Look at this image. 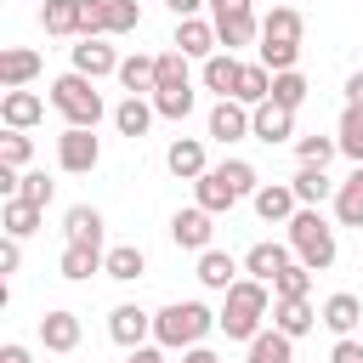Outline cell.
<instances>
[{
    "mask_svg": "<svg viewBox=\"0 0 363 363\" xmlns=\"http://www.w3.org/2000/svg\"><path fill=\"white\" fill-rule=\"evenodd\" d=\"M17 267H23V238H11V233H6V244H0V278H11Z\"/></svg>",
    "mask_w": 363,
    "mask_h": 363,
    "instance_id": "cell-47",
    "label": "cell"
},
{
    "mask_svg": "<svg viewBox=\"0 0 363 363\" xmlns=\"http://www.w3.org/2000/svg\"><path fill=\"white\" fill-rule=\"evenodd\" d=\"M34 74H40V51H28V45L0 51V85H6V91H23Z\"/></svg>",
    "mask_w": 363,
    "mask_h": 363,
    "instance_id": "cell-22",
    "label": "cell"
},
{
    "mask_svg": "<svg viewBox=\"0 0 363 363\" xmlns=\"http://www.w3.org/2000/svg\"><path fill=\"white\" fill-rule=\"evenodd\" d=\"M318 312H323V329H335V335H352V329L363 323V301H357L352 289H335Z\"/></svg>",
    "mask_w": 363,
    "mask_h": 363,
    "instance_id": "cell-20",
    "label": "cell"
},
{
    "mask_svg": "<svg viewBox=\"0 0 363 363\" xmlns=\"http://www.w3.org/2000/svg\"><path fill=\"white\" fill-rule=\"evenodd\" d=\"M210 136H216V142H244V136H250V108H244L238 96H221V102L210 108Z\"/></svg>",
    "mask_w": 363,
    "mask_h": 363,
    "instance_id": "cell-11",
    "label": "cell"
},
{
    "mask_svg": "<svg viewBox=\"0 0 363 363\" xmlns=\"http://www.w3.org/2000/svg\"><path fill=\"white\" fill-rule=\"evenodd\" d=\"M0 363H34V357H28V346H17V340H6V346H0Z\"/></svg>",
    "mask_w": 363,
    "mask_h": 363,
    "instance_id": "cell-50",
    "label": "cell"
},
{
    "mask_svg": "<svg viewBox=\"0 0 363 363\" xmlns=\"http://www.w3.org/2000/svg\"><path fill=\"white\" fill-rule=\"evenodd\" d=\"M295 295H312V267H306V261H289V267L272 278V301H295Z\"/></svg>",
    "mask_w": 363,
    "mask_h": 363,
    "instance_id": "cell-36",
    "label": "cell"
},
{
    "mask_svg": "<svg viewBox=\"0 0 363 363\" xmlns=\"http://www.w3.org/2000/svg\"><path fill=\"white\" fill-rule=\"evenodd\" d=\"M261 62H267L272 74H284V68L301 62V45H289V40H261Z\"/></svg>",
    "mask_w": 363,
    "mask_h": 363,
    "instance_id": "cell-44",
    "label": "cell"
},
{
    "mask_svg": "<svg viewBox=\"0 0 363 363\" xmlns=\"http://www.w3.org/2000/svg\"><path fill=\"white\" fill-rule=\"evenodd\" d=\"M96 159H102V142L91 136V125H68V130L57 136V164H62L68 176L96 170Z\"/></svg>",
    "mask_w": 363,
    "mask_h": 363,
    "instance_id": "cell-5",
    "label": "cell"
},
{
    "mask_svg": "<svg viewBox=\"0 0 363 363\" xmlns=\"http://www.w3.org/2000/svg\"><path fill=\"white\" fill-rule=\"evenodd\" d=\"M164 85H187V57L182 51H159V91Z\"/></svg>",
    "mask_w": 363,
    "mask_h": 363,
    "instance_id": "cell-46",
    "label": "cell"
},
{
    "mask_svg": "<svg viewBox=\"0 0 363 363\" xmlns=\"http://www.w3.org/2000/svg\"><path fill=\"white\" fill-rule=\"evenodd\" d=\"M182 363H221V357H216V352L199 340V346H187V352H182Z\"/></svg>",
    "mask_w": 363,
    "mask_h": 363,
    "instance_id": "cell-51",
    "label": "cell"
},
{
    "mask_svg": "<svg viewBox=\"0 0 363 363\" xmlns=\"http://www.w3.org/2000/svg\"><path fill=\"white\" fill-rule=\"evenodd\" d=\"M164 164H170V176H182V182H199L210 164H204V142L199 136H176L170 147H164Z\"/></svg>",
    "mask_w": 363,
    "mask_h": 363,
    "instance_id": "cell-16",
    "label": "cell"
},
{
    "mask_svg": "<svg viewBox=\"0 0 363 363\" xmlns=\"http://www.w3.org/2000/svg\"><path fill=\"white\" fill-rule=\"evenodd\" d=\"M102 261H108L102 244H62V278L68 284H85L91 272H102Z\"/></svg>",
    "mask_w": 363,
    "mask_h": 363,
    "instance_id": "cell-24",
    "label": "cell"
},
{
    "mask_svg": "<svg viewBox=\"0 0 363 363\" xmlns=\"http://www.w3.org/2000/svg\"><path fill=\"white\" fill-rule=\"evenodd\" d=\"M329 363H363V340H352V335H335V352H329Z\"/></svg>",
    "mask_w": 363,
    "mask_h": 363,
    "instance_id": "cell-48",
    "label": "cell"
},
{
    "mask_svg": "<svg viewBox=\"0 0 363 363\" xmlns=\"http://www.w3.org/2000/svg\"><path fill=\"white\" fill-rule=\"evenodd\" d=\"M176 51L182 57H216L221 51V34H216V23L210 17H176Z\"/></svg>",
    "mask_w": 363,
    "mask_h": 363,
    "instance_id": "cell-9",
    "label": "cell"
},
{
    "mask_svg": "<svg viewBox=\"0 0 363 363\" xmlns=\"http://www.w3.org/2000/svg\"><path fill=\"white\" fill-rule=\"evenodd\" d=\"M51 193H57V182L45 176V170H23V182H17V199H28V204H51Z\"/></svg>",
    "mask_w": 363,
    "mask_h": 363,
    "instance_id": "cell-42",
    "label": "cell"
},
{
    "mask_svg": "<svg viewBox=\"0 0 363 363\" xmlns=\"http://www.w3.org/2000/svg\"><path fill=\"white\" fill-rule=\"evenodd\" d=\"M51 108H57L68 125H91V130H96V119L108 113L91 74H62V79H51Z\"/></svg>",
    "mask_w": 363,
    "mask_h": 363,
    "instance_id": "cell-4",
    "label": "cell"
},
{
    "mask_svg": "<svg viewBox=\"0 0 363 363\" xmlns=\"http://www.w3.org/2000/svg\"><path fill=\"white\" fill-rule=\"evenodd\" d=\"M142 28V6L136 0H108V34H136Z\"/></svg>",
    "mask_w": 363,
    "mask_h": 363,
    "instance_id": "cell-43",
    "label": "cell"
},
{
    "mask_svg": "<svg viewBox=\"0 0 363 363\" xmlns=\"http://www.w3.org/2000/svg\"><path fill=\"white\" fill-rule=\"evenodd\" d=\"M233 187H238V199H255V187H261V176H255V164L250 159H227V164H216Z\"/></svg>",
    "mask_w": 363,
    "mask_h": 363,
    "instance_id": "cell-41",
    "label": "cell"
},
{
    "mask_svg": "<svg viewBox=\"0 0 363 363\" xmlns=\"http://www.w3.org/2000/svg\"><path fill=\"white\" fill-rule=\"evenodd\" d=\"M40 204H28V199H6L0 204V227L11 233V238H28V233H40Z\"/></svg>",
    "mask_w": 363,
    "mask_h": 363,
    "instance_id": "cell-33",
    "label": "cell"
},
{
    "mask_svg": "<svg viewBox=\"0 0 363 363\" xmlns=\"http://www.w3.org/2000/svg\"><path fill=\"white\" fill-rule=\"evenodd\" d=\"M62 233H68V244H102V210L96 204H74L62 216Z\"/></svg>",
    "mask_w": 363,
    "mask_h": 363,
    "instance_id": "cell-30",
    "label": "cell"
},
{
    "mask_svg": "<svg viewBox=\"0 0 363 363\" xmlns=\"http://www.w3.org/2000/svg\"><path fill=\"white\" fill-rule=\"evenodd\" d=\"M130 363H164V346H136Z\"/></svg>",
    "mask_w": 363,
    "mask_h": 363,
    "instance_id": "cell-52",
    "label": "cell"
},
{
    "mask_svg": "<svg viewBox=\"0 0 363 363\" xmlns=\"http://www.w3.org/2000/svg\"><path fill=\"white\" fill-rule=\"evenodd\" d=\"M28 159H34V142H28L23 130H6V136H0V164H17V170H23Z\"/></svg>",
    "mask_w": 363,
    "mask_h": 363,
    "instance_id": "cell-45",
    "label": "cell"
},
{
    "mask_svg": "<svg viewBox=\"0 0 363 363\" xmlns=\"http://www.w3.org/2000/svg\"><path fill=\"white\" fill-rule=\"evenodd\" d=\"M216 34H221L227 51H238V45H250V40L261 34V23H255V11H250V17H216Z\"/></svg>",
    "mask_w": 363,
    "mask_h": 363,
    "instance_id": "cell-37",
    "label": "cell"
},
{
    "mask_svg": "<svg viewBox=\"0 0 363 363\" xmlns=\"http://www.w3.org/2000/svg\"><path fill=\"white\" fill-rule=\"evenodd\" d=\"M210 329H216V312H210L204 301H170V306L153 312V340H159L164 352H187V346H199Z\"/></svg>",
    "mask_w": 363,
    "mask_h": 363,
    "instance_id": "cell-3",
    "label": "cell"
},
{
    "mask_svg": "<svg viewBox=\"0 0 363 363\" xmlns=\"http://www.w3.org/2000/svg\"><path fill=\"white\" fill-rule=\"evenodd\" d=\"M255 11V0H210V23L216 17H250Z\"/></svg>",
    "mask_w": 363,
    "mask_h": 363,
    "instance_id": "cell-49",
    "label": "cell"
},
{
    "mask_svg": "<svg viewBox=\"0 0 363 363\" xmlns=\"http://www.w3.org/2000/svg\"><path fill=\"white\" fill-rule=\"evenodd\" d=\"M244 363H295V340L284 335V329H261L255 340H250V357Z\"/></svg>",
    "mask_w": 363,
    "mask_h": 363,
    "instance_id": "cell-32",
    "label": "cell"
},
{
    "mask_svg": "<svg viewBox=\"0 0 363 363\" xmlns=\"http://www.w3.org/2000/svg\"><path fill=\"white\" fill-rule=\"evenodd\" d=\"M306 74L301 68H284V74H272V102H284V108H301L306 102Z\"/></svg>",
    "mask_w": 363,
    "mask_h": 363,
    "instance_id": "cell-38",
    "label": "cell"
},
{
    "mask_svg": "<svg viewBox=\"0 0 363 363\" xmlns=\"http://www.w3.org/2000/svg\"><path fill=\"white\" fill-rule=\"evenodd\" d=\"M289 187H295L301 204H323V199H335V182H329L323 164H301V170L289 176Z\"/></svg>",
    "mask_w": 363,
    "mask_h": 363,
    "instance_id": "cell-29",
    "label": "cell"
},
{
    "mask_svg": "<svg viewBox=\"0 0 363 363\" xmlns=\"http://www.w3.org/2000/svg\"><path fill=\"white\" fill-rule=\"evenodd\" d=\"M335 221L340 227H363V164H352V176L335 187Z\"/></svg>",
    "mask_w": 363,
    "mask_h": 363,
    "instance_id": "cell-26",
    "label": "cell"
},
{
    "mask_svg": "<svg viewBox=\"0 0 363 363\" xmlns=\"http://www.w3.org/2000/svg\"><path fill=\"white\" fill-rule=\"evenodd\" d=\"M199 284L227 295V289L238 284V261H233L227 250H216V244H210V250H199Z\"/></svg>",
    "mask_w": 363,
    "mask_h": 363,
    "instance_id": "cell-19",
    "label": "cell"
},
{
    "mask_svg": "<svg viewBox=\"0 0 363 363\" xmlns=\"http://www.w3.org/2000/svg\"><path fill=\"white\" fill-rule=\"evenodd\" d=\"M250 136L267 142V147H272V142H289V136H295V108H284V102H272V96L255 102V108H250Z\"/></svg>",
    "mask_w": 363,
    "mask_h": 363,
    "instance_id": "cell-6",
    "label": "cell"
},
{
    "mask_svg": "<svg viewBox=\"0 0 363 363\" xmlns=\"http://www.w3.org/2000/svg\"><path fill=\"white\" fill-rule=\"evenodd\" d=\"M119 51L108 45V34H91V40H79L74 45V74H91V79H102V74H119Z\"/></svg>",
    "mask_w": 363,
    "mask_h": 363,
    "instance_id": "cell-10",
    "label": "cell"
},
{
    "mask_svg": "<svg viewBox=\"0 0 363 363\" xmlns=\"http://www.w3.org/2000/svg\"><path fill=\"white\" fill-rule=\"evenodd\" d=\"M153 119H159V108H153L147 96H125V102L113 108V125H119V136H130V142H136V136H147V125H153Z\"/></svg>",
    "mask_w": 363,
    "mask_h": 363,
    "instance_id": "cell-27",
    "label": "cell"
},
{
    "mask_svg": "<svg viewBox=\"0 0 363 363\" xmlns=\"http://www.w3.org/2000/svg\"><path fill=\"white\" fill-rule=\"evenodd\" d=\"M164 6H170L176 17H199V6H204V0H164Z\"/></svg>",
    "mask_w": 363,
    "mask_h": 363,
    "instance_id": "cell-53",
    "label": "cell"
},
{
    "mask_svg": "<svg viewBox=\"0 0 363 363\" xmlns=\"http://www.w3.org/2000/svg\"><path fill=\"white\" fill-rule=\"evenodd\" d=\"M153 108H159V119H187V113H193V85H164V91H153Z\"/></svg>",
    "mask_w": 363,
    "mask_h": 363,
    "instance_id": "cell-39",
    "label": "cell"
},
{
    "mask_svg": "<svg viewBox=\"0 0 363 363\" xmlns=\"http://www.w3.org/2000/svg\"><path fill=\"white\" fill-rule=\"evenodd\" d=\"M238 74H244V62H238L233 51H216V57H204V68H199L204 91H216V96H233V91H238Z\"/></svg>",
    "mask_w": 363,
    "mask_h": 363,
    "instance_id": "cell-17",
    "label": "cell"
},
{
    "mask_svg": "<svg viewBox=\"0 0 363 363\" xmlns=\"http://www.w3.org/2000/svg\"><path fill=\"white\" fill-rule=\"evenodd\" d=\"M301 34H306V17H301L295 6H272V11L261 17V40H289V45H301Z\"/></svg>",
    "mask_w": 363,
    "mask_h": 363,
    "instance_id": "cell-28",
    "label": "cell"
},
{
    "mask_svg": "<svg viewBox=\"0 0 363 363\" xmlns=\"http://www.w3.org/2000/svg\"><path fill=\"white\" fill-rule=\"evenodd\" d=\"M272 312V284H261V278H238L227 295H221V312H216V329L227 335V340H255L261 335V318Z\"/></svg>",
    "mask_w": 363,
    "mask_h": 363,
    "instance_id": "cell-1",
    "label": "cell"
},
{
    "mask_svg": "<svg viewBox=\"0 0 363 363\" xmlns=\"http://www.w3.org/2000/svg\"><path fill=\"white\" fill-rule=\"evenodd\" d=\"M295 210H301V199H295L289 182H261V187H255V216H261V221L278 227V221H289Z\"/></svg>",
    "mask_w": 363,
    "mask_h": 363,
    "instance_id": "cell-12",
    "label": "cell"
},
{
    "mask_svg": "<svg viewBox=\"0 0 363 363\" xmlns=\"http://www.w3.org/2000/svg\"><path fill=\"white\" fill-rule=\"evenodd\" d=\"M244 108H255V102H267L272 96V68L267 62H244V74H238V91H233Z\"/></svg>",
    "mask_w": 363,
    "mask_h": 363,
    "instance_id": "cell-34",
    "label": "cell"
},
{
    "mask_svg": "<svg viewBox=\"0 0 363 363\" xmlns=\"http://www.w3.org/2000/svg\"><path fill=\"white\" fill-rule=\"evenodd\" d=\"M40 340H45V352H74L79 346V312H45Z\"/></svg>",
    "mask_w": 363,
    "mask_h": 363,
    "instance_id": "cell-25",
    "label": "cell"
},
{
    "mask_svg": "<svg viewBox=\"0 0 363 363\" xmlns=\"http://www.w3.org/2000/svg\"><path fill=\"white\" fill-rule=\"evenodd\" d=\"M216 216L204 210V204H193V210H176L170 216V238H176V250H210V238H216V227H210Z\"/></svg>",
    "mask_w": 363,
    "mask_h": 363,
    "instance_id": "cell-7",
    "label": "cell"
},
{
    "mask_svg": "<svg viewBox=\"0 0 363 363\" xmlns=\"http://www.w3.org/2000/svg\"><path fill=\"white\" fill-rule=\"evenodd\" d=\"M108 335H113V346H125V352H136V346H147V335H153V312H142V306H113L108 312Z\"/></svg>",
    "mask_w": 363,
    "mask_h": 363,
    "instance_id": "cell-8",
    "label": "cell"
},
{
    "mask_svg": "<svg viewBox=\"0 0 363 363\" xmlns=\"http://www.w3.org/2000/svg\"><path fill=\"white\" fill-rule=\"evenodd\" d=\"M312 323H323V312H312L306 295H295V301H272V329H284L289 340L312 335Z\"/></svg>",
    "mask_w": 363,
    "mask_h": 363,
    "instance_id": "cell-14",
    "label": "cell"
},
{
    "mask_svg": "<svg viewBox=\"0 0 363 363\" xmlns=\"http://www.w3.org/2000/svg\"><path fill=\"white\" fill-rule=\"evenodd\" d=\"M119 85H125L130 96H153V91H159V57H142V51L125 57V62H119Z\"/></svg>",
    "mask_w": 363,
    "mask_h": 363,
    "instance_id": "cell-23",
    "label": "cell"
},
{
    "mask_svg": "<svg viewBox=\"0 0 363 363\" xmlns=\"http://www.w3.org/2000/svg\"><path fill=\"white\" fill-rule=\"evenodd\" d=\"M193 204H204L210 216H221V210H233V204H238V187H233L221 170H204V176L193 182Z\"/></svg>",
    "mask_w": 363,
    "mask_h": 363,
    "instance_id": "cell-18",
    "label": "cell"
},
{
    "mask_svg": "<svg viewBox=\"0 0 363 363\" xmlns=\"http://www.w3.org/2000/svg\"><path fill=\"white\" fill-rule=\"evenodd\" d=\"M289 261H295L289 238H284V244H272V238H267V244H250V255H244V272H250V278H261V284H272V278H278Z\"/></svg>",
    "mask_w": 363,
    "mask_h": 363,
    "instance_id": "cell-13",
    "label": "cell"
},
{
    "mask_svg": "<svg viewBox=\"0 0 363 363\" xmlns=\"http://www.w3.org/2000/svg\"><path fill=\"white\" fill-rule=\"evenodd\" d=\"M0 119H6V130H28V125L45 119V96H34V91H6V96H0Z\"/></svg>",
    "mask_w": 363,
    "mask_h": 363,
    "instance_id": "cell-15",
    "label": "cell"
},
{
    "mask_svg": "<svg viewBox=\"0 0 363 363\" xmlns=\"http://www.w3.org/2000/svg\"><path fill=\"white\" fill-rule=\"evenodd\" d=\"M295 153H301V164H329L340 153V136H301Z\"/></svg>",
    "mask_w": 363,
    "mask_h": 363,
    "instance_id": "cell-40",
    "label": "cell"
},
{
    "mask_svg": "<svg viewBox=\"0 0 363 363\" xmlns=\"http://www.w3.org/2000/svg\"><path fill=\"white\" fill-rule=\"evenodd\" d=\"M346 102H363V74H352V79H346Z\"/></svg>",
    "mask_w": 363,
    "mask_h": 363,
    "instance_id": "cell-54",
    "label": "cell"
},
{
    "mask_svg": "<svg viewBox=\"0 0 363 363\" xmlns=\"http://www.w3.org/2000/svg\"><path fill=\"white\" fill-rule=\"evenodd\" d=\"M102 272H108L113 284H136V278L147 272V255H142L136 244H113V250H108V261H102Z\"/></svg>",
    "mask_w": 363,
    "mask_h": 363,
    "instance_id": "cell-31",
    "label": "cell"
},
{
    "mask_svg": "<svg viewBox=\"0 0 363 363\" xmlns=\"http://www.w3.org/2000/svg\"><path fill=\"white\" fill-rule=\"evenodd\" d=\"M79 17H85V0H45L40 6V28L57 34V40H79Z\"/></svg>",
    "mask_w": 363,
    "mask_h": 363,
    "instance_id": "cell-21",
    "label": "cell"
},
{
    "mask_svg": "<svg viewBox=\"0 0 363 363\" xmlns=\"http://www.w3.org/2000/svg\"><path fill=\"white\" fill-rule=\"evenodd\" d=\"M340 153L352 159V164H363V102H346L340 108Z\"/></svg>",
    "mask_w": 363,
    "mask_h": 363,
    "instance_id": "cell-35",
    "label": "cell"
},
{
    "mask_svg": "<svg viewBox=\"0 0 363 363\" xmlns=\"http://www.w3.org/2000/svg\"><path fill=\"white\" fill-rule=\"evenodd\" d=\"M284 227H289L284 238H289L295 261H306L312 272H329V267H335L340 244H335V227L323 221V210H318V204H301V210H295V216H289Z\"/></svg>",
    "mask_w": 363,
    "mask_h": 363,
    "instance_id": "cell-2",
    "label": "cell"
}]
</instances>
